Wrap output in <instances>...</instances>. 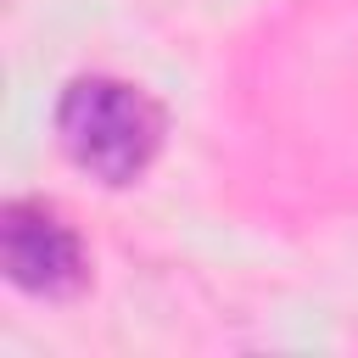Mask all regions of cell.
<instances>
[{
  "label": "cell",
  "mask_w": 358,
  "mask_h": 358,
  "mask_svg": "<svg viewBox=\"0 0 358 358\" xmlns=\"http://www.w3.org/2000/svg\"><path fill=\"white\" fill-rule=\"evenodd\" d=\"M0 274L34 302H67L90 285V252L50 201L11 196L0 207Z\"/></svg>",
  "instance_id": "7a4b0ae2"
},
{
  "label": "cell",
  "mask_w": 358,
  "mask_h": 358,
  "mask_svg": "<svg viewBox=\"0 0 358 358\" xmlns=\"http://www.w3.org/2000/svg\"><path fill=\"white\" fill-rule=\"evenodd\" d=\"M50 123H56V145L67 151V162L106 190L140 185L168 134L162 106L140 84L112 78V73H78L56 95Z\"/></svg>",
  "instance_id": "6da1fadb"
}]
</instances>
